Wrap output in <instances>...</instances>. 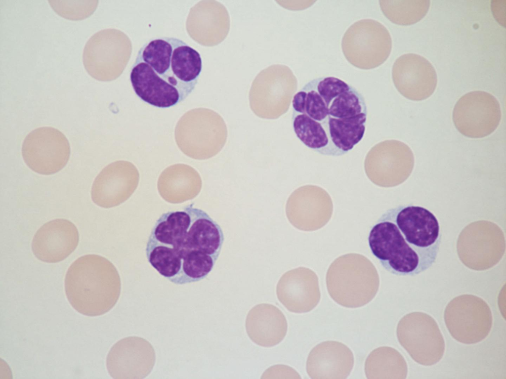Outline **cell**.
I'll return each mask as SVG.
<instances>
[{
    "label": "cell",
    "instance_id": "obj_20",
    "mask_svg": "<svg viewBox=\"0 0 506 379\" xmlns=\"http://www.w3.org/2000/svg\"><path fill=\"white\" fill-rule=\"evenodd\" d=\"M292 106L293 111L306 114L321 123L328 120V108L312 81L294 95Z\"/></svg>",
    "mask_w": 506,
    "mask_h": 379
},
{
    "label": "cell",
    "instance_id": "obj_15",
    "mask_svg": "<svg viewBox=\"0 0 506 379\" xmlns=\"http://www.w3.org/2000/svg\"><path fill=\"white\" fill-rule=\"evenodd\" d=\"M245 326L251 340L265 347L278 344L285 338L288 330L287 321L282 312L268 303L253 307L247 314Z\"/></svg>",
    "mask_w": 506,
    "mask_h": 379
},
{
    "label": "cell",
    "instance_id": "obj_16",
    "mask_svg": "<svg viewBox=\"0 0 506 379\" xmlns=\"http://www.w3.org/2000/svg\"><path fill=\"white\" fill-rule=\"evenodd\" d=\"M365 372L370 379H404L407 376L408 367L396 349L381 346L373 350L367 358Z\"/></svg>",
    "mask_w": 506,
    "mask_h": 379
},
{
    "label": "cell",
    "instance_id": "obj_7",
    "mask_svg": "<svg viewBox=\"0 0 506 379\" xmlns=\"http://www.w3.org/2000/svg\"><path fill=\"white\" fill-rule=\"evenodd\" d=\"M397 337L401 345L418 364L430 366L442 358L445 349L443 335L434 319L422 312H413L398 322Z\"/></svg>",
    "mask_w": 506,
    "mask_h": 379
},
{
    "label": "cell",
    "instance_id": "obj_2",
    "mask_svg": "<svg viewBox=\"0 0 506 379\" xmlns=\"http://www.w3.org/2000/svg\"><path fill=\"white\" fill-rule=\"evenodd\" d=\"M368 240L372 253L386 270L414 276L435 262L442 233L433 212L406 205L385 211L371 227Z\"/></svg>",
    "mask_w": 506,
    "mask_h": 379
},
{
    "label": "cell",
    "instance_id": "obj_9",
    "mask_svg": "<svg viewBox=\"0 0 506 379\" xmlns=\"http://www.w3.org/2000/svg\"><path fill=\"white\" fill-rule=\"evenodd\" d=\"M501 117L498 101L483 91H473L462 96L453 112L456 128L470 138H482L491 134L498 127Z\"/></svg>",
    "mask_w": 506,
    "mask_h": 379
},
{
    "label": "cell",
    "instance_id": "obj_10",
    "mask_svg": "<svg viewBox=\"0 0 506 379\" xmlns=\"http://www.w3.org/2000/svg\"><path fill=\"white\" fill-rule=\"evenodd\" d=\"M66 136L51 127L38 128L26 137L22 147L23 159L33 171L49 175L62 169L70 157Z\"/></svg>",
    "mask_w": 506,
    "mask_h": 379
},
{
    "label": "cell",
    "instance_id": "obj_6",
    "mask_svg": "<svg viewBox=\"0 0 506 379\" xmlns=\"http://www.w3.org/2000/svg\"><path fill=\"white\" fill-rule=\"evenodd\" d=\"M346 60L356 68L369 70L377 68L389 57L392 40L388 30L375 20L356 21L345 32L341 41Z\"/></svg>",
    "mask_w": 506,
    "mask_h": 379
},
{
    "label": "cell",
    "instance_id": "obj_8",
    "mask_svg": "<svg viewBox=\"0 0 506 379\" xmlns=\"http://www.w3.org/2000/svg\"><path fill=\"white\" fill-rule=\"evenodd\" d=\"M446 326L457 341L473 344L484 340L493 325L491 309L481 297L464 294L452 299L444 313Z\"/></svg>",
    "mask_w": 506,
    "mask_h": 379
},
{
    "label": "cell",
    "instance_id": "obj_1",
    "mask_svg": "<svg viewBox=\"0 0 506 379\" xmlns=\"http://www.w3.org/2000/svg\"><path fill=\"white\" fill-rule=\"evenodd\" d=\"M224 235L204 211L189 205L161 214L148 237L145 253L150 265L175 285L205 279L220 254Z\"/></svg>",
    "mask_w": 506,
    "mask_h": 379
},
{
    "label": "cell",
    "instance_id": "obj_19",
    "mask_svg": "<svg viewBox=\"0 0 506 379\" xmlns=\"http://www.w3.org/2000/svg\"><path fill=\"white\" fill-rule=\"evenodd\" d=\"M383 13L392 22L401 25L413 24L427 13L429 0H399L384 1Z\"/></svg>",
    "mask_w": 506,
    "mask_h": 379
},
{
    "label": "cell",
    "instance_id": "obj_14",
    "mask_svg": "<svg viewBox=\"0 0 506 379\" xmlns=\"http://www.w3.org/2000/svg\"><path fill=\"white\" fill-rule=\"evenodd\" d=\"M353 365V354L347 346L337 341H326L310 352L306 371L311 379H343L350 375Z\"/></svg>",
    "mask_w": 506,
    "mask_h": 379
},
{
    "label": "cell",
    "instance_id": "obj_23",
    "mask_svg": "<svg viewBox=\"0 0 506 379\" xmlns=\"http://www.w3.org/2000/svg\"><path fill=\"white\" fill-rule=\"evenodd\" d=\"M312 81L328 108L335 97L348 90L352 86L343 81L334 77H321L313 79Z\"/></svg>",
    "mask_w": 506,
    "mask_h": 379
},
{
    "label": "cell",
    "instance_id": "obj_5",
    "mask_svg": "<svg viewBox=\"0 0 506 379\" xmlns=\"http://www.w3.org/2000/svg\"><path fill=\"white\" fill-rule=\"evenodd\" d=\"M326 283L329 294L335 302L354 308L365 305L375 297L380 280L369 260L337 258L328 270Z\"/></svg>",
    "mask_w": 506,
    "mask_h": 379
},
{
    "label": "cell",
    "instance_id": "obj_4",
    "mask_svg": "<svg viewBox=\"0 0 506 379\" xmlns=\"http://www.w3.org/2000/svg\"><path fill=\"white\" fill-rule=\"evenodd\" d=\"M112 273L109 262L98 255H84L76 259L65 278V294L71 306L87 316L108 311L117 298Z\"/></svg>",
    "mask_w": 506,
    "mask_h": 379
},
{
    "label": "cell",
    "instance_id": "obj_12",
    "mask_svg": "<svg viewBox=\"0 0 506 379\" xmlns=\"http://www.w3.org/2000/svg\"><path fill=\"white\" fill-rule=\"evenodd\" d=\"M79 241V232L74 223L65 219H56L38 229L33 237L32 249L39 260L56 263L70 255Z\"/></svg>",
    "mask_w": 506,
    "mask_h": 379
},
{
    "label": "cell",
    "instance_id": "obj_21",
    "mask_svg": "<svg viewBox=\"0 0 506 379\" xmlns=\"http://www.w3.org/2000/svg\"><path fill=\"white\" fill-rule=\"evenodd\" d=\"M368 113L363 95L353 86L335 97L328 106V116L344 119Z\"/></svg>",
    "mask_w": 506,
    "mask_h": 379
},
{
    "label": "cell",
    "instance_id": "obj_17",
    "mask_svg": "<svg viewBox=\"0 0 506 379\" xmlns=\"http://www.w3.org/2000/svg\"><path fill=\"white\" fill-rule=\"evenodd\" d=\"M368 113L344 119L328 117L326 130L340 156L346 154L364 137Z\"/></svg>",
    "mask_w": 506,
    "mask_h": 379
},
{
    "label": "cell",
    "instance_id": "obj_11",
    "mask_svg": "<svg viewBox=\"0 0 506 379\" xmlns=\"http://www.w3.org/2000/svg\"><path fill=\"white\" fill-rule=\"evenodd\" d=\"M392 77L397 90L405 97L415 101L430 96L437 83L432 65L424 57L415 53L404 54L396 60Z\"/></svg>",
    "mask_w": 506,
    "mask_h": 379
},
{
    "label": "cell",
    "instance_id": "obj_22",
    "mask_svg": "<svg viewBox=\"0 0 506 379\" xmlns=\"http://www.w3.org/2000/svg\"><path fill=\"white\" fill-rule=\"evenodd\" d=\"M52 8L61 16L74 20L84 19L93 13V1H49Z\"/></svg>",
    "mask_w": 506,
    "mask_h": 379
},
{
    "label": "cell",
    "instance_id": "obj_13",
    "mask_svg": "<svg viewBox=\"0 0 506 379\" xmlns=\"http://www.w3.org/2000/svg\"><path fill=\"white\" fill-rule=\"evenodd\" d=\"M276 292L283 305L295 313L310 311L317 305L321 297L317 275L305 268H299L284 274L277 285Z\"/></svg>",
    "mask_w": 506,
    "mask_h": 379
},
{
    "label": "cell",
    "instance_id": "obj_18",
    "mask_svg": "<svg viewBox=\"0 0 506 379\" xmlns=\"http://www.w3.org/2000/svg\"><path fill=\"white\" fill-rule=\"evenodd\" d=\"M292 122L297 137L306 147L322 155L340 156L321 123L295 111L293 112Z\"/></svg>",
    "mask_w": 506,
    "mask_h": 379
},
{
    "label": "cell",
    "instance_id": "obj_3",
    "mask_svg": "<svg viewBox=\"0 0 506 379\" xmlns=\"http://www.w3.org/2000/svg\"><path fill=\"white\" fill-rule=\"evenodd\" d=\"M202 70L199 52L179 39L155 38L139 49L130 72L136 95L160 108L184 101L195 89Z\"/></svg>",
    "mask_w": 506,
    "mask_h": 379
}]
</instances>
